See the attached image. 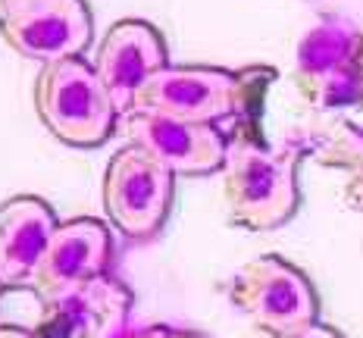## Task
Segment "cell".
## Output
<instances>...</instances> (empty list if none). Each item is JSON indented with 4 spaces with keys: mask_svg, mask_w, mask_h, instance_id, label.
I'll list each match as a JSON object with an SVG mask.
<instances>
[{
    "mask_svg": "<svg viewBox=\"0 0 363 338\" xmlns=\"http://www.w3.org/2000/svg\"><path fill=\"white\" fill-rule=\"evenodd\" d=\"M232 304L269 338L320 322V295L301 266L279 254L247 260L229 285Z\"/></svg>",
    "mask_w": 363,
    "mask_h": 338,
    "instance_id": "cell-4",
    "label": "cell"
},
{
    "mask_svg": "<svg viewBox=\"0 0 363 338\" xmlns=\"http://www.w3.org/2000/svg\"><path fill=\"white\" fill-rule=\"evenodd\" d=\"M57 225L54 207L35 194L0 204V288H32Z\"/></svg>",
    "mask_w": 363,
    "mask_h": 338,
    "instance_id": "cell-12",
    "label": "cell"
},
{
    "mask_svg": "<svg viewBox=\"0 0 363 338\" xmlns=\"http://www.w3.org/2000/svg\"><path fill=\"white\" fill-rule=\"evenodd\" d=\"M360 38L363 32L338 16H323L304 32L294 54V85L313 110L360 107Z\"/></svg>",
    "mask_w": 363,
    "mask_h": 338,
    "instance_id": "cell-6",
    "label": "cell"
},
{
    "mask_svg": "<svg viewBox=\"0 0 363 338\" xmlns=\"http://www.w3.org/2000/svg\"><path fill=\"white\" fill-rule=\"evenodd\" d=\"M357 66H360V107H363V38H360V54H357Z\"/></svg>",
    "mask_w": 363,
    "mask_h": 338,
    "instance_id": "cell-17",
    "label": "cell"
},
{
    "mask_svg": "<svg viewBox=\"0 0 363 338\" xmlns=\"http://www.w3.org/2000/svg\"><path fill=\"white\" fill-rule=\"evenodd\" d=\"M94 16L85 0H0V38L32 63L82 57Z\"/></svg>",
    "mask_w": 363,
    "mask_h": 338,
    "instance_id": "cell-7",
    "label": "cell"
},
{
    "mask_svg": "<svg viewBox=\"0 0 363 338\" xmlns=\"http://www.w3.org/2000/svg\"><path fill=\"white\" fill-rule=\"evenodd\" d=\"M123 338H203L198 332H185L176 326H141V329H128Z\"/></svg>",
    "mask_w": 363,
    "mask_h": 338,
    "instance_id": "cell-14",
    "label": "cell"
},
{
    "mask_svg": "<svg viewBox=\"0 0 363 338\" xmlns=\"http://www.w3.org/2000/svg\"><path fill=\"white\" fill-rule=\"evenodd\" d=\"M101 194L113 229L132 242H147L169 216L176 198V172L145 147L125 145L110 157Z\"/></svg>",
    "mask_w": 363,
    "mask_h": 338,
    "instance_id": "cell-5",
    "label": "cell"
},
{
    "mask_svg": "<svg viewBox=\"0 0 363 338\" xmlns=\"http://www.w3.org/2000/svg\"><path fill=\"white\" fill-rule=\"evenodd\" d=\"M32 97L44 129L69 147H101L116 132L119 110L85 57L41 66Z\"/></svg>",
    "mask_w": 363,
    "mask_h": 338,
    "instance_id": "cell-3",
    "label": "cell"
},
{
    "mask_svg": "<svg viewBox=\"0 0 363 338\" xmlns=\"http://www.w3.org/2000/svg\"><path fill=\"white\" fill-rule=\"evenodd\" d=\"M91 66L107 88L113 107L119 110V116H125L135 110V101L147 81L169 66V54L157 26L145 19H119L101 38Z\"/></svg>",
    "mask_w": 363,
    "mask_h": 338,
    "instance_id": "cell-9",
    "label": "cell"
},
{
    "mask_svg": "<svg viewBox=\"0 0 363 338\" xmlns=\"http://www.w3.org/2000/svg\"><path fill=\"white\" fill-rule=\"evenodd\" d=\"M0 338H38L35 329H22V326H0Z\"/></svg>",
    "mask_w": 363,
    "mask_h": 338,
    "instance_id": "cell-16",
    "label": "cell"
},
{
    "mask_svg": "<svg viewBox=\"0 0 363 338\" xmlns=\"http://www.w3.org/2000/svg\"><path fill=\"white\" fill-rule=\"evenodd\" d=\"M0 291H4V288H0Z\"/></svg>",
    "mask_w": 363,
    "mask_h": 338,
    "instance_id": "cell-18",
    "label": "cell"
},
{
    "mask_svg": "<svg viewBox=\"0 0 363 338\" xmlns=\"http://www.w3.org/2000/svg\"><path fill=\"white\" fill-rule=\"evenodd\" d=\"M279 338H345L338 332L335 326H329V322H313V326L301 329V332H291V335H279Z\"/></svg>",
    "mask_w": 363,
    "mask_h": 338,
    "instance_id": "cell-15",
    "label": "cell"
},
{
    "mask_svg": "<svg viewBox=\"0 0 363 338\" xmlns=\"http://www.w3.org/2000/svg\"><path fill=\"white\" fill-rule=\"evenodd\" d=\"M132 291L116 276L104 273L72 285L60 295L41 298L38 338H123L128 332Z\"/></svg>",
    "mask_w": 363,
    "mask_h": 338,
    "instance_id": "cell-8",
    "label": "cell"
},
{
    "mask_svg": "<svg viewBox=\"0 0 363 338\" xmlns=\"http://www.w3.org/2000/svg\"><path fill=\"white\" fill-rule=\"evenodd\" d=\"M276 81V69H223V66H166L145 85L135 110L160 113L185 123L216 125L235 119L254 125L267 88Z\"/></svg>",
    "mask_w": 363,
    "mask_h": 338,
    "instance_id": "cell-2",
    "label": "cell"
},
{
    "mask_svg": "<svg viewBox=\"0 0 363 338\" xmlns=\"http://www.w3.org/2000/svg\"><path fill=\"white\" fill-rule=\"evenodd\" d=\"M113 263V232L104 220L72 216L57 225L50 247L35 273L32 291L38 298H50L60 291L82 285L94 276L110 273Z\"/></svg>",
    "mask_w": 363,
    "mask_h": 338,
    "instance_id": "cell-11",
    "label": "cell"
},
{
    "mask_svg": "<svg viewBox=\"0 0 363 338\" xmlns=\"http://www.w3.org/2000/svg\"><path fill=\"white\" fill-rule=\"evenodd\" d=\"M316 160L323 167H335L347 176L345 201L351 210H363V129L345 123L332 138L316 150Z\"/></svg>",
    "mask_w": 363,
    "mask_h": 338,
    "instance_id": "cell-13",
    "label": "cell"
},
{
    "mask_svg": "<svg viewBox=\"0 0 363 338\" xmlns=\"http://www.w3.org/2000/svg\"><path fill=\"white\" fill-rule=\"evenodd\" d=\"M298 145H267L254 125H238L223 163V201L229 222L247 232H272L301 207Z\"/></svg>",
    "mask_w": 363,
    "mask_h": 338,
    "instance_id": "cell-1",
    "label": "cell"
},
{
    "mask_svg": "<svg viewBox=\"0 0 363 338\" xmlns=\"http://www.w3.org/2000/svg\"><path fill=\"white\" fill-rule=\"evenodd\" d=\"M123 132L128 145L145 147L176 176H210L225 163L229 138L216 125L185 123V119L160 116V113L132 110L123 116Z\"/></svg>",
    "mask_w": 363,
    "mask_h": 338,
    "instance_id": "cell-10",
    "label": "cell"
}]
</instances>
